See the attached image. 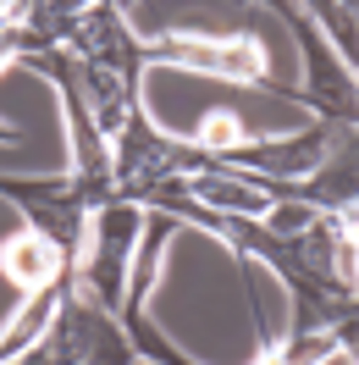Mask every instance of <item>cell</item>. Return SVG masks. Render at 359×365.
<instances>
[{
	"instance_id": "6da1fadb",
	"label": "cell",
	"mask_w": 359,
	"mask_h": 365,
	"mask_svg": "<svg viewBox=\"0 0 359 365\" xmlns=\"http://www.w3.org/2000/svg\"><path fill=\"white\" fill-rule=\"evenodd\" d=\"M6 277H17L23 288H50V277L61 272V244L45 232H17L6 250H0Z\"/></svg>"
},
{
	"instance_id": "7a4b0ae2",
	"label": "cell",
	"mask_w": 359,
	"mask_h": 365,
	"mask_svg": "<svg viewBox=\"0 0 359 365\" xmlns=\"http://www.w3.org/2000/svg\"><path fill=\"white\" fill-rule=\"evenodd\" d=\"M188 194H194V200H204L210 210H232V216H254V222L276 205L260 182H249V178H216V172L188 178Z\"/></svg>"
},
{
	"instance_id": "3957f363",
	"label": "cell",
	"mask_w": 359,
	"mask_h": 365,
	"mask_svg": "<svg viewBox=\"0 0 359 365\" xmlns=\"http://www.w3.org/2000/svg\"><path fill=\"white\" fill-rule=\"evenodd\" d=\"M56 310H61V299H56V288H33V299H28L23 310H17V321H11V332L0 338V365H11L23 349H33V343L50 332V321H56Z\"/></svg>"
},
{
	"instance_id": "277c9868",
	"label": "cell",
	"mask_w": 359,
	"mask_h": 365,
	"mask_svg": "<svg viewBox=\"0 0 359 365\" xmlns=\"http://www.w3.org/2000/svg\"><path fill=\"white\" fill-rule=\"evenodd\" d=\"M260 222H266L276 238H304V232L315 227V210L304 205V200H288V205H271Z\"/></svg>"
},
{
	"instance_id": "5b68a950",
	"label": "cell",
	"mask_w": 359,
	"mask_h": 365,
	"mask_svg": "<svg viewBox=\"0 0 359 365\" xmlns=\"http://www.w3.org/2000/svg\"><path fill=\"white\" fill-rule=\"evenodd\" d=\"M332 354V332H315V338H298L288 349V365H315V360H326Z\"/></svg>"
},
{
	"instance_id": "8992f818",
	"label": "cell",
	"mask_w": 359,
	"mask_h": 365,
	"mask_svg": "<svg viewBox=\"0 0 359 365\" xmlns=\"http://www.w3.org/2000/svg\"><path fill=\"white\" fill-rule=\"evenodd\" d=\"M17 45V17H6V23H0V61H6V50Z\"/></svg>"
},
{
	"instance_id": "52a82bcc",
	"label": "cell",
	"mask_w": 359,
	"mask_h": 365,
	"mask_svg": "<svg viewBox=\"0 0 359 365\" xmlns=\"http://www.w3.org/2000/svg\"><path fill=\"white\" fill-rule=\"evenodd\" d=\"M315 365H354V354H337V349H332L326 360H315Z\"/></svg>"
}]
</instances>
